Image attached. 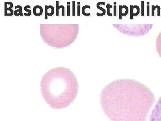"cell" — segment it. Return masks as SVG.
<instances>
[{"label":"cell","instance_id":"obj_1","mask_svg":"<svg viewBox=\"0 0 161 121\" xmlns=\"http://www.w3.org/2000/svg\"><path fill=\"white\" fill-rule=\"evenodd\" d=\"M155 101L148 87L130 79L111 82L100 97L103 112L110 121H146Z\"/></svg>","mask_w":161,"mask_h":121},{"label":"cell","instance_id":"obj_2","mask_svg":"<svg viewBox=\"0 0 161 121\" xmlns=\"http://www.w3.org/2000/svg\"><path fill=\"white\" fill-rule=\"evenodd\" d=\"M79 84L72 70L57 67L45 73L41 82L44 98L51 107L61 109L67 107L76 99Z\"/></svg>","mask_w":161,"mask_h":121},{"label":"cell","instance_id":"obj_3","mask_svg":"<svg viewBox=\"0 0 161 121\" xmlns=\"http://www.w3.org/2000/svg\"><path fill=\"white\" fill-rule=\"evenodd\" d=\"M153 26V24H112L113 27L121 33L134 37H142L147 34Z\"/></svg>","mask_w":161,"mask_h":121},{"label":"cell","instance_id":"obj_4","mask_svg":"<svg viewBox=\"0 0 161 121\" xmlns=\"http://www.w3.org/2000/svg\"><path fill=\"white\" fill-rule=\"evenodd\" d=\"M149 121H161V97L152 110Z\"/></svg>","mask_w":161,"mask_h":121},{"label":"cell","instance_id":"obj_5","mask_svg":"<svg viewBox=\"0 0 161 121\" xmlns=\"http://www.w3.org/2000/svg\"><path fill=\"white\" fill-rule=\"evenodd\" d=\"M13 4L11 2H5V16H12L15 11L12 9Z\"/></svg>","mask_w":161,"mask_h":121},{"label":"cell","instance_id":"obj_6","mask_svg":"<svg viewBox=\"0 0 161 121\" xmlns=\"http://www.w3.org/2000/svg\"><path fill=\"white\" fill-rule=\"evenodd\" d=\"M119 20H122V16H127L128 13V8L126 5L119 6Z\"/></svg>","mask_w":161,"mask_h":121},{"label":"cell","instance_id":"obj_7","mask_svg":"<svg viewBox=\"0 0 161 121\" xmlns=\"http://www.w3.org/2000/svg\"><path fill=\"white\" fill-rule=\"evenodd\" d=\"M54 14V8L52 5H45V20H47L48 16H52Z\"/></svg>","mask_w":161,"mask_h":121},{"label":"cell","instance_id":"obj_8","mask_svg":"<svg viewBox=\"0 0 161 121\" xmlns=\"http://www.w3.org/2000/svg\"><path fill=\"white\" fill-rule=\"evenodd\" d=\"M156 48L157 53L161 58V31L156 37Z\"/></svg>","mask_w":161,"mask_h":121},{"label":"cell","instance_id":"obj_9","mask_svg":"<svg viewBox=\"0 0 161 121\" xmlns=\"http://www.w3.org/2000/svg\"><path fill=\"white\" fill-rule=\"evenodd\" d=\"M140 8L138 5L130 6V20L133 19V16H138L140 14Z\"/></svg>","mask_w":161,"mask_h":121},{"label":"cell","instance_id":"obj_10","mask_svg":"<svg viewBox=\"0 0 161 121\" xmlns=\"http://www.w3.org/2000/svg\"><path fill=\"white\" fill-rule=\"evenodd\" d=\"M33 13L36 16H41L43 13V9L40 5H36L33 8Z\"/></svg>","mask_w":161,"mask_h":121},{"label":"cell","instance_id":"obj_11","mask_svg":"<svg viewBox=\"0 0 161 121\" xmlns=\"http://www.w3.org/2000/svg\"><path fill=\"white\" fill-rule=\"evenodd\" d=\"M61 8L62 9V16H65V7L63 5L59 6V1H56V16H59V10Z\"/></svg>","mask_w":161,"mask_h":121},{"label":"cell","instance_id":"obj_12","mask_svg":"<svg viewBox=\"0 0 161 121\" xmlns=\"http://www.w3.org/2000/svg\"><path fill=\"white\" fill-rule=\"evenodd\" d=\"M101 5H105V2H100L98 3L97 4V8L98 9H100V10H101L102 11V13L101 14H99V13H97V15L98 16H103L106 14V10L103 8L101 7Z\"/></svg>","mask_w":161,"mask_h":121},{"label":"cell","instance_id":"obj_13","mask_svg":"<svg viewBox=\"0 0 161 121\" xmlns=\"http://www.w3.org/2000/svg\"><path fill=\"white\" fill-rule=\"evenodd\" d=\"M15 10L14 12V15L15 16H23V14L22 13V7L21 5H17L15 6Z\"/></svg>","mask_w":161,"mask_h":121},{"label":"cell","instance_id":"obj_14","mask_svg":"<svg viewBox=\"0 0 161 121\" xmlns=\"http://www.w3.org/2000/svg\"><path fill=\"white\" fill-rule=\"evenodd\" d=\"M90 6H89V5H85L84 6H83L82 8V13L83 15L86 16H89L90 14L89 13H86L85 10L86 8L90 9Z\"/></svg>","mask_w":161,"mask_h":121},{"label":"cell","instance_id":"obj_15","mask_svg":"<svg viewBox=\"0 0 161 121\" xmlns=\"http://www.w3.org/2000/svg\"><path fill=\"white\" fill-rule=\"evenodd\" d=\"M28 8H30V5H26L25 7H24V10L25 11H26V12L28 13V14L27 15H26V16H30V15L32 14V12H31V10H29L28 9Z\"/></svg>","mask_w":161,"mask_h":121},{"label":"cell","instance_id":"obj_16","mask_svg":"<svg viewBox=\"0 0 161 121\" xmlns=\"http://www.w3.org/2000/svg\"><path fill=\"white\" fill-rule=\"evenodd\" d=\"M72 2H73V4H72V5H73V11H72L73 14H72V15H73V16H76V7H75L76 6V3H75V1H73Z\"/></svg>","mask_w":161,"mask_h":121},{"label":"cell","instance_id":"obj_17","mask_svg":"<svg viewBox=\"0 0 161 121\" xmlns=\"http://www.w3.org/2000/svg\"><path fill=\"white\" fill-rule=\"evenodd\" d=\"M107 9V14L108 16H112V14L110 12V8H112V6L110 5V4H107V5L106 6Z\"/></svg>","mask_w":161,"mask_h":121},{"label":"cell","instance_id":"obj_18","mask_svg":"<svg viewBox=\"0 0 161 121\" xmlns=\"http://www.w3.org/2000/svg\"><path fill=\"white\" fill-rule=\"evenodd\" d=\"M144 15V2L142 1V16Z\"/></svg>","mask_w":161,"mask_h":121},{"label":"cell","instance_id":"obj_19","mask_svg":"<svg viewBox=\"0 0 161 121\" xmlns=\"http://www.w3.org/2000/svg\"><path fill=\"white\" fill-rule=\"evenodd\" d=\"M67 16H70V2H67Z\"/></svg>","mask_w":161,"mask_h":121},{"label":"cell","instance_id":"obj_20","mask_svg":"<svg viewBox=\"0 0 161 121\" xmlns=\"http://www.w3.org/2000/svg\"><path fill=\"white\" fill-rule=\"evenodd\" d=\"M78 16H80V2H78Z\"/></svg>","mask_w":161,"mask_h":121},{"label":"cell","instance_id":"obj_21","mask_svg":"<svg viewBox=\"0 0 161 121\" xmlns=\"http://www.w3.org/2000/svg\"><path fill=\"white\" fill-rule=\"evenodd\" d=\"M114 16H117V2H114Z\"/></svg>","mask_w":161,"mask_h":121}]
</instances>
